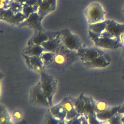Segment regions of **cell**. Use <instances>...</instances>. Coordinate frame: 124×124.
Masks as SVG:
<instances>
[{
  "instance_id": "22",
  "label": "cell",
  "mask_w": 124,
  "mask_h": 124,
  "mask_svg": "<svg viewBox=\"0 0 124 124\" xmlns=\"http://www.w3.org/2000/svg\"><path fill=\"white\" fill-rule=\"evenodd\" d=\"M55 55V53L44 51L42 53L40 57L42 59L44 65H47L52 63L54 60Z\"/></svg>"
},
{
  "instance_id": "16",
  "label": "cell",
  "mask_w": 124,
  "mask_h": 124,
  "mask_svg": "<svg viewBox=\"0 0 124 124\" xmlns=\"http://www.w3.org/2000/svg\"><path fill=\"white\" fill-rule=\"evenodd\" d=\"M111 61L110 56L105 53L90 63L88 66L92 68H105L110 65Z\"/></svg>"
},
{
  "instance_id": "24",
  "label": "cell",
  "mask_w": 124,
  "mask_h": 124,
  "mask_svg": "<svg viewBox=\"0 0 124 124\" xmlns=\"http://www.w3.org/2000/svg\"><path fill=\"white\" fill-rule=\"evenodd\" d=\"M0 124H13L8 112L4 108L0 111Z\"/></svg>"
},
{
  "instance_id": "4",
  "label": "cell",
  "mask_w": 124,
  "mask_h": 124,
  "mask_svg": "<svg viewBox=\"0 0 124 124\" xmlns=\"http://www.w3.org/2000/svg\"><path fill=\"white\" fill-rule=\"evenodd\" d=\"M73 102L78 114L84 116L86 118L95 113L92 106L91 98L87 97L82 93Z\"/></svg>"
},
{
  "instance_id": "23",
  "label": "cell",
  "mask_w": 124,
  "mask_h": 124,
  "mask_svg": "<svg viewBox=\"0 0 124 124\" xmlns=\"http://www.w3.org/2000/svg\"><path fill=\"white\" fill-rule=\"evenodd\" d=\"M24 5L22 3L14 0H11L9 4V8L15 14L22 12Z\"/></svg>"
},
{
  "instance_id": "35",
  "label": "cell",
  "mask_w": 124,
  "mask_h": 124,
  "mask_svg": "<svg viewBox=\"0 0 124 124\" xmlns=\"http://www.w3.org/2000/svg\"><path fill=\"white\" fill-rule=\"evenodd\" d=\"M66 121L65 120H60L58 124H66Z\"/></svg>"
},
{
  "instance_id": "17",
  "label": "cell",
  "mask_w": 124,
  "mask_h": 124,
  "mask_svg": "<svg viewBox=\"0 0 124 124\" xmlns=\"http://www.w3.org/2000/svg\"><path fill=\"white\" fill-rule=\"evenodd\" d=\"M120 107L121 106L112 108H108L104 111L96 113V116L100 121L109 120L119 112Z\"/></svg>"
},
{
  "instance_id": "1",
  "label": "cell",
  "mask_w": 124,
  "mask_h": 124,
  "mask_svg": "<svg viewBox=\"0 0 124 124\" xmlns=\"http://www.w3.org/2000/svg\"><path fill=\"white\" fill-rule=\"evenodd\" d=\"M106 12L98 2H94L89 5L84 11V14L89 24H94L105 20Z\"/></svg>"
},
{
  "instance_id": "32",
  "label": "cell",
  "mask_w": 124,
  "mask_h": 124,
  "mask_svg": "<svg viewBox=\"0 0 124 124\" xmlns=\"http://www.w3.org/2000/svg\"><path fill=\"white\" fill-rule=\"evenodd\" d=\"M100 124H111L110 120H105V121H101Z\"/></svg>"
},
{
  "instance_id": "27",
  "label": "cell",
  "mask_w": 124,
  "mask_h": 124,
  "mask_svg": "<svg viewBox=\"0 0 124 124\" xmlns=\"http://www.w3.org/2000/svg\"><path fill=\"white\" fill-rule=\"evenodd\" d=\"M66 124H82V116L78 115L69 120L66 121Z\"/></svg>"
},
{
  "instance_id": "10",
  "label": "cell",
  "mask_w": 124,
  "mask_h": 124,
  "mask_svg": "<svg viewBox=\"0 0 124 124\" xmlns=\"http://www.w3.org/2000/svg\"><path fill=\"white\" fill-rule=\"evenodd\" d=\"M43 17L38 13L34 12L31 14L26 19L20 23L19 27H28L34 30V31H42L45 30L42 26V20Z\"/></svg>"
},
{
  "instance_id": "13",
  "label": "cell",
  "mask_w": 124,
  "mask_h": 124,
  "mask_svg": "<svg viewBox=\"0 0 124 124\" xmlns=\"http://www.w3.org/2000/svg\"><path fill=\"white\" fill-rule=\"evenodd\" d=\"M60 103L65 108L66 112L65 121L69 120L79 115L77 112L73 102L68 98H64Z\"/></svg>"
},
{
  "instance_id": "38",
  "label": "cell",
  "mask_w": 124,
  "mask_h": 124,
  "mask_svg": "<svg viewBox=\"0 0 124 124\" xmlns=\"http://www.w3.org/2000/svg\"><path fill=\"white\" fill-rule=\"evenodd\" d=\"M122 105H124V103H123V104H122Z\"/></svg>"
},
{
  "instance_id": "21",
  "label": "cell",
  "mask_w": 124,
  "mask_h": 124,
  "mask_svg": "<svg viewBox=\"0 0 124 124\" xmlns=\"http://www.w3.org/2000/svg\"><path fill=\"white\" fill-rule=\"evenodd\" d=\"M91 102L93 110L96 113L104 111L108 108L107 107L106 103L103 101L96 102L91 98Z\"/></svg>"
},
{
  "instance_id": "18",
  "label": "cell",
  "mask_w": 124,
  "mask_h": 124,
  "mask_svg": "<svg viewBox=\"0 0 124 124\" xmlns=\"http://www.w3.org/2000/svg\"><path fill=\"white\" fill-rule=\"evenodd\" d=\"M44 52V48L41 45H32L28 46L23 50V54L28 56H40Z\"/></svg>"
},
{
  "instance_id": "28",
  "label": "cell",
  "mask_w": 124,
  "mask_h": 124,
  "mask_svg": "<svg viewBox=\"0 0 124 124\" xmlns=\"http://www.w3.org/2000/svg\"><path fill=\"white\" fill-rule=\"evenodd\" d=\"M60 120L55 118L50 113L48 118L47 119L46 124H58Z\"/></svg>"
},
{
  "instance_id": "33",
  "label": "cell",
  "mask_w": 124,
  "mask_h": 124,
  "mask_svg": "<svg viewBox=\"0 0 124 124\" xmlns=\"http://www.w3.org/2000/svg\"><path fill=\"white\" fill-rule=\"evenodd\" d=\"M121 114V124H124V113H120Z\"/></svg>"
},
{
  "instance_id": "37",
  "label": "cell",
  "mask_w": 124,
  "mask_h": 124,
  "mask_svg": "<svg viewBox=\"0 0 124 124\" xmlns=\"http://www.w3.org/2000/svg\"><path fill=\"white\" fill-rule=\"evenodd\" d=\"M122 11H123V13L124 14V4L123 5V6H122Z\"/></svg>"
},
{
  "instance_id": "11",
  "label": "cell",
  "mask_w": 124,
  "mask_h": 124,
  "mask_svg": "<svg viewBox=\"0 0 124 124\" xmlns=\"http://www.w3.org/2000/svg\"><path fill=\"white\" fill-rule=\"evenodd\" d=\"M105 31L111 37L119 38L120 36L124 33V23H120L113 20L108 19Z\"/></svg>"
},
{
  "instance_id": "29",
  "label": "cell",
  "mask_w": 124,
  "mask_h": 124,
  "mask_svg": "<svg viewBox=\"0 0 124 124\" xmlns=\"http://www.w3.org/2000/svg\"><path fill=\"white\" fill-rule=\"evenodd\" d=\"M88 35H89V37L93 40H94L95 39H96L97 38H98L100 35H99L97 33H96L95 32L92 31H90V30H88Z\"/></svg>"
},
{
  "instance_id": "12",
  "label": "cell",
  "mask_w": 124,
  "mask_h": 124,
  "mask_svg": "<svg viewBox=\"0 0 124 124\" xmlns=\"http://www.w3.org/2000/svg\"><path fill=\"white\" fill-rule=\"evenodd\" d=\"M56 6V0H43L38 6L37 13L44 17L55 10Z\"/></svg>"
},
{
  "instance_id": "19",
  "label": "cell",
  "mask_w": 124,
  "mask_h": 124,
  "mask_svg": "<svg viewBox=\"0 0 124 124\" xmlns=\"http://www.w3.org/2000/svg\"><path fill=\"white\" fill-rule=\"evenodd\" d=\"M50 113L53 116L59 120H65L66 112L64 107L60 103L54 106L51 107Z\"/></svg>"
},
{
  "instance_id": "31",
  "label": "cell",
  "mask_w": 124,
  "mask_h": 124,
  "mask_svg": "<svg viewBox=\"0 0 124 124\" xmlns=\"http://www.w3.org/2000/svg\"><path fill=\"white\" fill-rule=\"evenodd\" d=\"M120 41L123 46H124V33L122 34L119 37Z\"/></svg>"
},
{
  "instance_id": "25",
  "label": "cell",
  "mask_w": 124,
  "mask_h": 124,
  "mask_svg": "<svg viewBox=\"0 0 124 124\" xmlns=\"http://www.w3.org/2000/svg\"><path fill=\"white\" fill-rule=\"evenodd\" d=\"M38 9V5H34V6L24 5L22 12L23 13L26 18H27L32 13L37 12Z\"/></svg>"
},
{
  "instance_id": "3",
  "label": "cell",
  "mask_w": 124,
  "mask_h": 124,
  "mask_svg": "<svg viewBox=\"0 0 124 124\" xmlns=\"http://www.w3.org/2000/svg\"><path fill=\"white\" fill-rule=\"evenodd\" d=\"M62 44L68 49L77 52L82 46V42L80 38L72 33L68 29L60 31Z\"/></svg>"
},
{
  "instance_id": "8",
  "label": "cell",
  "mask_w": 124,
  "mask_h": 124,
  "mask_svg": "<svg viewBox=\"0 0 124 124\" xmlns=\"http://www.w3.org/2000/svg\"><path fill=\"white\" fill-rule=\"evenodd\" d=\"M76 51H71L67 48L62 43L61 46L55 53L52 62L58 66L64 65L68 62H69V61L72 60L75 55H77V53L76 54L74 53Z\"/></svg>"
},
{
  "instance_id": "20",
  "label": "cell",
  "mask_w": 124,
  "mask_h": 124,
  "mask_svg": "<svg viewBox=\"0 0 124 124\" xmlns=\"http://www.w3.org/2000/svg\"><path fill=\"white\" fill-rule=\"evenodd\" d=\"M107 23V20H105L102 22L89 24L88 30L92 31L99 35H101V34L105 31Z\"/></svg>"
},
{
  "instance_id": "26",
  "label": "cell",
  "mask_w": 124,
  "mask_h": 124,
  "mask_svg": "<svg viewBox=\"0 0 124 124\" xmlns=\"http://www.w3.org/2000/svg\"><path fill=\"white\" fill-rule=\"evenodd\" d=\"M89 124H100L101 121L97 118L96 113H94L86 118Z\"/></svg>"
},
{
  "instance_id": "9",
  "label": "cell",
  "mask_w": 124,
  "mask_h": 124,
  "mask_svg": "<svg viewBox=\"0 0 124 124\" xmlns=\"http://www.w3.org/2000/svg\"><path fill=\"white\" fill-rule=\"evenodd\" d=\"M30 99L31 101L39 106L49 107L48 99L43 91L40 82L36 84L30 92Z\"/></svg>"
},
{
  "instance_id": "5",
  "label": "cell",
  "mask_w": 124,
  "mask_h": 124,
  "mask_svg": "<svg viewBox=\"0 0 124 124\" xmlns=\"http://www.w3.org/2000/svg\"><path fill=\"white\" fill-rule=\"evenodd\" d=\"M93 41L97 47L104 49H114L123 46L119 38L111 37L105 31Z\"/></svg>"
},
{
  "instance_id": "30",
  "label": "cell",
  "mask_w": 124,
  "mask_h": 124,
  "mask_svg": "<svg viewBox=\"0 0 124 124\" xmlns=\"http://www.w3.org/2000/svg\"><path fill=\"white\" fill-rule=\"evenodd\" d=\"M14 118L16 120H18L22 117V114L19 110L15 111L13 114Z\"/></svg>"
},
{
  "instance_id": "6",
  "label": "cell",
  "mask_w": 124,
  "mask_h": 124,
  "mask_svg": "<svg viewBox=\"0 0 124 124\" xmlns=\"http://www.w3.org/2000/svg\"><path fill=\"white\" fill-rule=\"evenodd\" d=\"M105 52L98 47H82L77 51V56L82 62L88 65Z\"/></svg>"
},
{
  "instance_id": "34",
  "label": "cell",
  "mask_w": 124,
  "mask_h": 124,
  "mask_svg": "<svg viewBox=\"0 0 124 124\" xmlns=\"http://www.w3.org/2000/svg\"><path fill=\"white\" fill-rule=\"evenodd\" d=\"M82 124H89L86 118L83 116H82Z\"/></svg>"
},
{
  "instance_id": "2",
  "label": "cell",
  "mask_w": 124,
  "mask_h": 124,
  "mask_svg": "<svg viewBox=\"0 0 124 124\" xmlns=\"http://www.w3.org/2000/svg\"><path fill=\"white\" fill-rule=\"evenodd\" d=\"M41 79L40 83L44 92L49 104L52 105V100L57 89V81L54 78L43 71L40 72Z\"/></svg>"
},
{
  "instance_id": "36",
  "label": "cell",
  "mask_w": 124,
  "mask_h": 124,
  "mask_svg": "<svg viewBox=\"0 0 124 124\" xmlns=\"http://www.w3.org/2000/svg\"><path fill=\"white\" fill-rule=\"evenodd\" d=\"M121 48H122V55H123V56L124 57V46H122V47H121Z\"/></svg>"
},
{
  "instance_id": "15",
  "label": "cell",
  "mask_w": 124,
  "mask_h": 124,
  "mask_svg": "<svg viewBox=\"0 0 124 124\" xmlns=\"http://www.w3.org/2000/svg\"><path fill=\"white\" fill-rule=\"evenodd\" d=\"M27 64L31 69L41 72L45 65L40 56H28L24 55Z\"/></svg>"
},
{
  "instance_id": "14",
  "label": "cell",
  "mask_w": 124,
  "mask_h": 124,
  "mask_svg": "<svg viewBox=\"0 0 124 124\" xmlns=\"http://www.w3.org/2000/svg\"><path fill=\"white\" fill-rule=\"evenodd\" d=\"M62 44L60 34L55 38L50 39L43 43L41 46L44 48V51L56 53Z\"/></svg>"
},
{
  "instance_id": "7",
  "label": "cell",
  "mask_w": 124,
  "mask_h": 124,
  "mask_svg": "<svg viewBox=\"0 0 124 124\" xmlns=\"http://www.w3.org/2000/svg\"><path fill=\"white\" fill-rule=\"evenodd\" d=\"M60 31H34V34L29 40L28 46L32 45H41L48 40L54 38L60 35Z\"/></svg>"
}]
</instances>
